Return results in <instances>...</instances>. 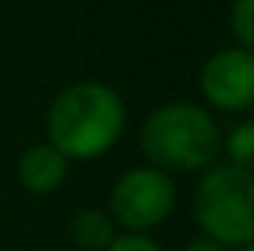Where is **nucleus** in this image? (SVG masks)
Returning a JSON list of instances; mask_svg holds the SVG:
<instances>
[{
  "mask_svg": "<svg viewBox=\"0 0 254 251\" xmlns=\"http://www.w3.org/2000/svg\"><path fill=\"white\" fill-rule=\"evenodd\" d=\"M125 130L122 98L101 83H80L63 92L48 113L51 145L68 157L92 160L116 145Z\"/></svg>",
  "mask_w": 254,
  "mask_h": 251,
  "instance_id": "obj_1",
  "label": "nucleus"
},
{
  "mask_svg": "<svg viewBox=\"0 0 254 251\" xmlns=\"http://www.w3.org/2000/svg\"><path fill=\"white\" fill-rule=\"evenodd\" d=\"M142 151L163 169H204L219 154V130L204 110L192 104H169L148 119L142 130Z\"/></svg>",
  "mask_w": 254,
  "mask_h": 251,
  "instance_id": "obj_2",
  "label": "nucleus"
},
{
  "mask_svg": "<svg viewBox=\"0 0 254 251\" xmlns=\"http://www.w3.org/2000/svg\"><path fill=\"white\" fill-rule=\"evenodd\" d=\"M195 222L222 249L254 243V175L234 166L207 172L195 192Z\"/></svg>",
  "mask_w": 254,
  "mask_h": 251,
  "instance_id": "obj_3",
  "label": "nucleus"
},
{
  "mask_svg": "<svg viewBox=\"0 0 254 251\" xmlns=\"http://www.w3.org/2000/svg\"><path fill=\"white\" fill-rule=\"evenodd\" d=\"M175 187L157 169H133L113 189V216L130 231H148L169 219Z\"/></svg>",
  "mask_w": 254,
  "mask_h": 251,
  "instance_id": "obj_4",
  "label": "nucleus"
},
{
  "mask_svg": "<svg viewBox=\"0 0 254 251\" xmlns=\"http://www.w3.org/2000/svg\"><path fill=\"white\" fill-rule=\"evenodd\" d=\"M201 89L210 104L222 110H243L254 104V54L222 51L201 71Z\"/></svg>",
  "mask_w": 254,
  "mask_h": 251,
  "instance_id": "obj_5",
  "label": "nucleus"
},
{
  "mask_svg": "<svg viewBox=\"0 0 254 251\" xmlns=\"http://www.w3.org/2000/svg\"><path fill=\"white\" fill-rule=\"evenodd\" d=\"M65 169H68V160L54 145H36L21 157L18 178H21L24 189L42 195V192H51L63 184Z\"/></svg>",
  "mask_w": 254,
  "mask_h": 251,
  "instance_id": "obj_6",
  "label": "nucleus"
},
{
  "mask_svg": "<svg viewBox=\"0 0 254 251\" xmlns=\"http://www.w3.org/2000/svg\"><path fill=\"white\" fill-rule=\"evenodd\" d=\"M71 240L83 251H107L116 240L113 222L98 210H83L71 219Z\"/></svg>",
  "mask_w": 254,
  "mask_h": 251,
  "instance_id": "obj_7",
  "label": "nucleus"
},
{
  "mask_svg": "<svg viewBox=\"0 0 254 251\" xmlns=\"http://www.w3.org/2000/svg\"><path fill=\"white\" fill-rule=\"evenodd\" d=\"M228 157L234 169L254 175V122L234 127V133L228 136Z\"/></svg>",
  "mask_w": 254,
  "mask_h": 251,
  "instance_id": "obj_8",
  "label": "nucleus"
},
{
  "mask_svg": "<svg viewBox=\"0 0 254 251\" xmlns=\"http://www.w3.org/2000/svg\"><path fill=\"white\" fill-rule=\"evenodd\" d=\"M231 21H234L237 39H240L246 48L254 51V0H237V3H234Z\"/></svg>",
  "mask_w": 254,
  "mask_h": 251,
  "instance_id": "obj_9",
  "label": "nucleus"
},
{
  "mask_svg": "<svg viewBox=\"0 0 254 251\" xmlns=\"http://www.w3.org/2000/svg\"><path fill=\"white\" fill-rule=\"evenodd\" d=\"M107 251H160V246L145 234H127V237H116Z\"/></svg>",
  "mask_w": 254,
  "mask_h": 251,
  "instance_id": "obj_10",
  "label": "nucleus"
},
{
  "mask_svg": "<svg viewBox=\"0 0 254 251\" xmlns=\"http://www.w3.org/2000/svg\"><path fill=\"white\" fill-rule=\"evenodd\" d=\"M187 251H225L219 243H213V240H207V237H201V240H192Z\"/></svg>",
  "mask_w": 254,
  "mask_h": 251,
  "instance_id": "obj_11",
  "label": "nucleus"
},
{
  "mask_svg": "<svg viewBox=\"0 0 254 251\" xmlns=\"http://www.w3.org/2000/svg\"><path fill=\"white\" fill-rule=\"evenodd\" d=\"M240 251H254V243H249V246H243Z\"/></svg>",
  "mask_w": 254,
  "mask_h": 251,
  "instance_id": "obj_12",
  "label": "nucleus"
}]
</instances>
